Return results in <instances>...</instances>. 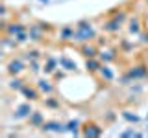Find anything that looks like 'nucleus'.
<instances>
[{"mask_svg":"<svg viewBox=\"0 0 148 138\" xmlns=\"http://www.w3.org/2000/svg\"><path fill=\"white\" fill-rule=\"evenodd\" d=\"M24 70H26V64H24V61H22L21 57H11L6 63V72L9 76H21Z\"/></svg>","mask_w":148,"mask_h":138,"instance_id":"39448f33","label":"nucleus"},{"mask_svg":"<svg viewBox=\"0 0 148 138\" xmlns=\"http://www.w3.org/2000/svg\"><path fill=\"white\" fill-rule=\"evenodd\" d=\"M128 33L130 35H139L141 33V18L139 17L128 18Z\"/></svg>","mask_w":148,"mask_h":138,"instance_id":"f3484780","label":"nucleus"},{"mask_svg":"<svg viewBox=\"0 0 148 138\" xmlns=\"http://www.w3.org/2000/svg\"><path fill=\"white\" fill-rule=\"evenodd\" d=\"M120 136H122V138H128V136H143V133H139L133 127H130V129H126V131L120 133Z\"/></svg>","mask_w":148,"mask_h":138,"instance_id":"cd10ccee","label":"nucleus"},{"mask_svg":"<svg viewBox=\"0 0 148 138\" xmlns=\"http://www.w3.org/2000/svg\"><path fill=\"white\" fill-rule=\"evenodd\" d=\"M120 116L126 120V122H130V123H139V122H141V116H137V114L132 112V110H122Z\"/></svg>","mask_w":148,"mask_h":138,"instance_id":"5701e85b","label":"nucleus"},{"mask_svg":"<svg viewBox=\"0 0 148 138\" xmlns=\"http://www.w3.org/2000/svg\"><path fill=\"white\" fill-rule=\"evenodd\" d=\"M102 64H104V63H102L98 57H89V59H85V70L95 76V74H98Z\"/></svg>","mask_w":148,"mask_h":138,"instance_id":"dca6fc26","label":"nucleus"},{"mask_svg":"<svg viewBox=\"0 0 148 138\" xmlns=\"http://www.w3.org/2000/svg\"><path fill=\"white\" fill-rule=\"evenodd\" d=\"M104 135V127L96 122H85L82 123V136H87V138H98Z\"/></svg>","mask_w":148,"mask_h":138,"instance_id":"20e7f679","label":"nucleus"},{"mask_svg":"<svg viewBox=\"0 0 148 138\" xmlns=\"http://www.w3.org/2000/svg\"><path fill=\"white\" fill-rule=\"evenodd\" d=\"M32 101H26V103H21V105H17L15 110H13V118L15 120H24L28 118L32 114Z\"/></svg>","mask_w":148,"mask_h":138,"instance_id":"9d476101","label":"nucleus"},{"mask_svg":"<svg viewBox=\"0 0 148 138\" xmlns=\"http://www.w3.org/2000/svg\"><path fill=\"white\" fill-rule=\"evenodd\" d=\"M28 123H30V127H35V129H41V125L45 123V116L41 110H32V114L26 118Z\"/></svg>","mask_w":148,"mask_h":138,"instance_id":"4468645a","label":"nucleus"},{"mask_svg":"<svg viewBox=\"0 0 148 138\" xmlns=\"http://www.w3.org/2000/svg\"><path fill=\"white\" fill-rule=\"evenodd\" d=\"M41 133H67V127H65V123L58 122V120H48L41 125Z\"/></svg>","mask_w":148,"mask_h":138,"instance_id":"0eeeda50","label":"nucleus"},{"mask_svg":"<svg viewBox=\"0 0 148 138\" xmlns=\"http://www.w3.org/2000/svg\"><path fill=\"white\" fill-rule=\"evenodd\" d=\"M28 68H30V72H32V74H39L41 70H43L37 59H32V61H28Z\"/></svg>","mask_w":148,"mask_h":138,"instance_id":"393cba45","label":"nucleus"},{"mask_svg":"<svg viewBox=\"0 0 148 138\" xmlns=\"http://www.w3.org/2000/svg\"><path fill=\"white\" fill-rule=\"evenodd\" d=\"M21 94L24 96L28 101H39L41 99V90L37 89V85H30V83H26L21 89Z\"/></svg>","mask_w":148,"mask_h":138,"instance_id":"6e6552de","label":"nucleus"},{"mask_svg":"<svg viewBox=\"0 0 148 138\" xmlns=\"http://www.w3.org/2000/svg\"><path fill=\"white\" fill-rule=\"evenodd\" d=\"M26 30H28V28H26V24H22V22H9V24H6V26L2 28V33L15 37L17 33H21V31H26Z\"/></svg>","mask_w":148,"mask_h":138,"instance_id":"9b49d317","label":"nucleus"},{"mask_svg":"<svg viewBox=\"0 0 148 138\" xmlns=\"http://www.w3.org/2000/svg\"><path fill=\"white\" fill-rule=\"evenodd\" d=\"M41 55H39V50H35V48H32V50H28V52H24V59L26 61H32V59H39Z\"/></svg>","mask_w":148,"mask_h":138,"instance_id":"bb28decb","label":"nucleus"},{"mask_svg":"<svg viewBox=\"0 0 148 138\" xmlns=\"http://www.w3.org/2000/svg\"><path fill=\"white\" fill-rule=\"evenodd\" d=\"M26 85V81L22 79V77H18V76H11V81L8 83V87L11 90H17V92H21V89Z\"/></svg>","mask_w":148,"mask_h":138,"instance_id":"412c9836","label":"nucleus"},{"mask_svg":"<svg viewBox=\"0 0 148 138\" xmlns=\"http://www.w3.org/2000/svg\"><path fill=\"white\" fill-rule=\"evenodd\" d=\"M139 43H141V44H148V30L139 33Z\"/></svg>","mask_w":148,"mask_h":138,"instance_id":"c85d7f7f","label":"nucleus"},{"mask_svg":"<svg viewBox=\"0 0 148 138\" xmlns=\"http://www.w3.org/2000/svg\"><path fill=\"white\" fill-rule=\"evenodd\" d=\"M98 74H100V77H102V79H104V81H108V83L115 79V72H113V68H111L109 64H106V63L100 66Z\"/></svg>","mask_w":148,"mask_h":138,"instance_id":"a211bd4d","label":"nucleus"},{"mask_svg":"<svg viewBox=\"0 0 148 138\" xmlns=\"http://www.w3.org/2000/svg\"><path fill=\"white\" fill-rule=\"evenodd\" d=\"M15 41H17L18 44L28 43V41H30V33H28V30H26V31H21V33H17V35H15Z\"/></svg>","mask_w":148,"mask_h":138,"instance_id":"a878e982","label":"nucleus"},{"mask_svg":"<svg viewBox=\"0 0 148 138\" xmlns=\"http://www.w3.org/2000/svg\"><path fill=\"white\" fill-rule=\"evenodd\" d=\"M78 52H80L85 59H89V57H98L100 48L95 44V41H91V43H83V44H80Z\"/></svg>","mask_w":148,"mask_h":138,"instance_id":"1a4fd4ad","label":"nucleus"},{"mask_svg":"<svg viewBox=\"0 0 148 138\" xmlns=\"http://www.w3.org/2000/svg\"><path fill=\"white\" fill-rule=\"evenodd\" d=\"M65 127H67V133H71V135H82V122L80 120H71V122L65 123Z\"/></svg>","mask_w":148,"mask_h":138,"instance_id":"6ab92c4d","label":"nucleus"},{"mask_svg":"<svg viewBox=\"0 0 148 138\" xmlns=\"http://www.w3.org/2000/svg\"><path fill=\"white\" fill-rule=\"evenodd\" d=\"M41 2H48V0H41Z\"/></svg>","mask_w":148,"mask_h":138,"instance_id":"c756f323","label":"nucleus"},{"mask_svg":"<svg viewBox=\"0 0 148 138\" xmlns=\"http://www.w3.org/2000/svg\"><path fill=\"white\" fill-rule=\"evenodd\" d=\"M146 76H148V66L146 64H135V66L128 68V70L120 76L119 81H120V85H130V83H133V81L145 79Z\"/></svg>","mask_w":148,"mask_h":138,"instance_id":"7ed1b4c3","label":"nucleus"},{"mask_svg":"<svg viewBox=\"0 0 148 138\" xmlns=\"http://www.w3.org/2000/svg\"><path fill=\"white\" fill-rule=\"evenodd\" d=\"M59 66L63 68V70H67V72H76V63L72 61V59H69L67 55H61L59 57Z\"/></svg>","mask_w":148,"mask_h":138,"instance_id":"aec40b11","label":"nucleus"},{"mask_svg":"<svg viewBox=\"0 0 148 138\" xmlns=\"http://www.w3.org/2000/svg\"><path fill=\"white\" fill-rule=\"evenodd\" d=\"M58 66H59V59H56V57H46L45 63H43V72L48 74V76H54V72L58 70Z\"/></svg>","mask_w":148,"mask_h":138,"instance_id":"2eb2a0df","label":"nucleus"},{"mask_svg":"<svg viewBox=\"0 0 148 138\" xmlns=\"http://www.w3.org/2000/svg\"><path fill=\"white\" fill-rule=\"evenodd\" d=\"M35 85H37V89L41 90V94H45V96H52L54 92H56V87L52 85V81H50V79H45V77H41Z\"/></svg>","mask_w":148,"mask_h":138,"instance_id":"ddd939ff","label":"nucleus"},{"mask_svg":"<svg viewBox=\"0 0 148 138\" xmlns=\"http://www.w3.org/2000/svg\"><path fill=\"white\" fill-rule=\"evenodd\" d=\"M45 107L50 109V110H58L59 107H61L59 98H54V96H45Z\"/></svg>","mask_w":148,"mask_h":138,"instance_id":"4be33fe9","label":"nucleus"},{"mask_svg":"<svg viewBox=\"0 0 148 138\" xmlns=\"http://www.w3.org/2000/svg\"><path fill=\"white\" fill-rule=\"evenodd\" d=\"M146 120H148V114H146Z\"/></svg>","mask_w":148,"mask_h":138,"instance_id":"2f4dec72","label":"nucleus"},{"mask_svg":"<svg viewBox=\"0 0 148 138\" xmlns=\"http://www.w3.org/2000/svg\"><path fill=\"white\" fill-rule=\"evenodd\" d=\"M76 37H74V43H91V41L96 39V30L95 26H92L91 20H87V18H82V20H78L76 24Z\"/></svg>","mask_w":148,"mask_h":138,"instance_id":"f03ea898","label":"nucleus"},{"mask_svg":"<svg viewBox=\"0 0 148 138\" xmlns=\"http://www.w3.org/2000/svg\"><path fill=\"white\" fill-rule=\"evenodd\" d=\"M117 53H120V50L117 48H108V50H100V53H98V59L102 63H106V64H111L117 59Z\"/></svg>","mask_w":148,"mask_h":138,"instance_id":"f8f14e48","label":"nucleus"},{"mask_svg":"<svg viewBox=\"0 0 148 138\" xmlns=\"http://www.w3.org/2000/svg\"><path fill=\"white\" fill-rule=\"evenodd\" d=\"M58 37H59V41L61 43H74V37H76V26L74 24H65V26H61L59 28V33H58Z\"/></svg>","mask_w":148,"mask_h":138,"instance_id":"423d86ee","label":"nucleus"},{"mask_svg":"<svg viewBox=\"0 0 148 138\" xmlns=\"http://www.w3.org/2000/svg\"><path fill=\"white\" fill-rule=\"evenodd\" d=\"M145 2H146V4H148V0H145Z\"/></svg>","mask_w":148,"mask_h":138,"instance_id":"7c9ffc66","label":"nucleus"},{"mask_svg":"<svg viewBox=\"0 0 148 138\" xmlns=\"http://www.w3.org/2000/svg\"><path fill=\"white\" fill-rule=\"evenodd\" d=\"M126 22H128V11L126 9L115 7L113 11H111L109 18H106V20L102 22V31H104V33H119Z\"/></svg>","mask_w":148,"mask_h":138,"instance_id":"f257e3e1","label":"nucleus"},{"mask_svg":"<svg viewBox=\"0 0 148 138\" xmlns=\"http://www.w3.org/2000/svg\"><path fill=\"white\" fill-rule=\"evenodd\" d=\"M119 50L122 53H128L130 50H133V43H132V41H128V39H122V41H120V48Z\"/></svg>","mask_w":148,"mask_h":138,"instance_id":"b1692460","label":"nucleus"}]
</instances>
